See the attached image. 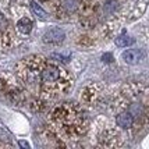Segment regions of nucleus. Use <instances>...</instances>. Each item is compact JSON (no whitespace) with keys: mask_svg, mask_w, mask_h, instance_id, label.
Instances as JSON below:
<instances>
[{"mask_svg":"<svg viewBox=\"0 0 149 149\" xmlns=\"http://www.w3.org/2000/svg\"><path fill=\"white\" fill-rule=\"evenodd\" d=\"M29 4H31V8H32V11L36 14V15H38L39 18H46V15H47V14H46V11H45V10H43V8H42L40 6H39L38 3H35V1H31Z\"/></svg>","mask_w":149,"mask_h":149,"instance_id":"12","label":"nucleus"},{"mask_svg":"<svg viewBox=\"0 0 149 149\" xmlns=\"http://www.w3.org/2000/svg\"><path fill=\"white\" fill-rule=\"evenodd\" d=\"M132 43H134V39L127 36V35H121V36L116 38V45L120 46V47H127V46L132 45Z\"/></svg>","mask_w":149,"mask_h":149,"instance_id":"11","label":"nucleus"},{"mask_svg":"<svg viewBox=\"0 0 149 149\" xmlns=\"http://www.w3.org/2000/svg\"><path fill=\"white\" fill-rule=\"evenodd\" d=\"M116 123L123 130H131V128H134V117L131 116L128 111H117Z\"/></svg>","mask_w":149,"mask_h":149,"instance_id":"8","label":"nucleus"},{"mask_svg":"<svg viewBox=\"0 0 149 149\" xmlns=\"http://www.w3.org/2000/svg\"><path fill=\"white\" fill-rule=\"evenodd\" d=\"M141 58H142V53L141 50H136V49H130L123 53V60L127 64H136L139 63Z\"/></svg>","mask_w":149,"mask_h":149,"instance_id":"10","label":"nucleus"},{"mask_svg":"<svg viewBox=\"0 0 149 149\" xmlns=\"http://www.w3.org/2000/svg\"><path fill=\"white\" fill-rule=\"evenodd\" d=\"M116 109L128 111L134 117V127H146L149 124V89L142 85H127L121 92Z\"/></svg>","mask_w":149,"mask_h":149,"instance_id":"3","label":"nucleus"},{"mask_svg":"<svg viewBox=\"0 0 149 149\" xmlns=\"http://www.w3.org/2000/svg\"><path fill=\"white\" fill-rule=\"evenodd\" d=\"M25 4L26 0H0V6L1 8L7 11L11 15H17V17H21L24 15V11H25Z\"/></svg>","mask_w":149,"mask_h":149,"instance_id":"6","label":"nucleus"},{"mask_svg":"<svg viewBox=\"0 0 149 149\" xmlns=\"http://www.w3.org/2000/svg\"><path fill=\"white\" fill-rule=\"evenodd\" d=\"M40 1H50V0H40Z\"/></svg>","mask_w":149,"mask_h":149,"instance_id":"14","label":"nucleus"},{"mask_svg":"<svg viewBox=\"0 0 149 149\" xmlns=\"http://www.w3.org/2000/svg\"><path fill=\"white\" fill-rule=\"evenodd\" d=\"M15 31L7 15L0 11V50H10L17 45Z\"/></svg>","mask_w":149,"mask_h":149,"instance_id":"5","label":"nucleus"},{"mask_svg":"<svg viewBox=\"0 0 149 149\" xmlns=\"http://www.w3.org/2000/svg\"><path fill=\"white\" fill-rule=\"evenodd\" d=\"M15 77L28 93L42 100L65 95L72 86V77L56 60L33 54L15 64Z\"/></svg>","mask_w":149,"mask_h":149,"instance_id":"1","label":"nucleus"},{"mask_svg":"<svg viewBox=\"0 0 149 149\" xmlns=\"http://www.w3.org/2000/svg\"><path fill=\"white\" fill-rule=\"evenodd\" d=\"M26 89L21 85L18 78L10 72L0 74V95L13 104H24L26 100Z\"/></svg>","mask_w":149,"mask_h":149,"instance_id":"4","label":"nucleus"},{"mask_svg":"<svg viewBox=\"0 0 149 149\" xmlns=\"http://www.w3.org/2000/svg\"><path fill=\"white\" fill-rule=\"evenodd\" d=\"M0 146H10V145H7V143H4V142H0Z\"/></svg>","mask_w":149,"mask_h":149,"instance_id":"13","label":"nucleus"},{"mask_svg":"<svg viewBox=\"0 0 149 149\" xmlns=\"http://www.w3.org/2000/svg\"><path fill=\"white\" fill-rule=\"evenodd\" d=\"M64 38H65V33L63 32V29H60V28H52V29H49L43 35V42L45 43L56 45V43H61L64 40Z\"/></svg>","mask_w":149,"mask_h":149,"instance_id":"7","label":"nucleus"},{"mask_svg":"<svg viewBox=\"0 0 149 149\" xmlns=\"http://www.w3.org/2000/svg\"><path fill=\"white\" fill-rule=\"evenodd\" d=\"M32 26H33L32 19L29 18L26 14H24V15H21V17L17 18L15 29H17V32H19L21 35H28V33L32 31Z\"/></svg>","mask_w":149,"mask_h":149,"instance_id":"9","label":"nucleus"},{"mask_svg":"<svg viewBox=\"0 0 149 149\" xmlns=\"http://www.w3.org/2000/svg\"><path fill=\"white\" fill-rule=\"evenodd\" d=\"M49 127L58 139H77L88 128V120L82 109L75 103H60L49 114Z\"/></svg>","mask_w":149,"mask_h":149,"instance_id":"2","label":"nucleus"}]
</instances>
